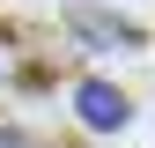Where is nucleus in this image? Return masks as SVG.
Returning <instances> with one entry per match:
<instances>
[{"mask_svg": "<svg viewBox=\"0 0 155 148\" xmlns=\"http://www.w3.org/2000/svg\"><path fill=\"white\" fill-rule=\"evenodd\" d=\"M74 111H81L89 133H126V126H133V104H126L111 82H96V74H89V82H74Z\"/></svg>", "mask_w": 155, "mask_h": 148, "instance_id": "f257e3e1", "label": "nucleus"}, {"mask_svg": "<svg viewBox=\"0 0 155 148\" xmlns=\"http://www.w3.org/2000/svg\"><path fill=\"white\" fill-rule=\"evenodd\" d=\"M67 30L81 37L89 52H133V45H140V30H133V22H111L104 8H67Z\"/></svg>", "mask_w": 155, "mask_h": 148, "instance_id": "f03ea898", "label": "nucleus"}, {"mask_svg": "<svg viewBox=\"0 0 155 148\" xmlns=\"http://www.w3.org/2000/svg\"><path fill=\"white\" fill-rule=\"evenodd\" d=\"M0 148H37L30 133H15V126H0Z\"/></svg>", "mask_w": 155, "mask_h": 148, "instance_id": "7ed1b4c3", "label": "nucleus"}]
</instances>
